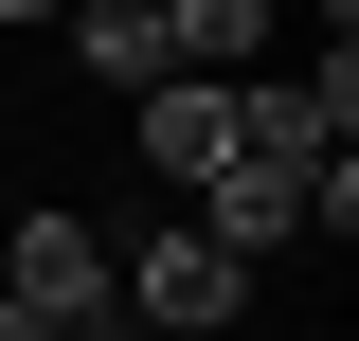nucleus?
<instances>
[{
	"mask_svg": "<svg viewBox=\"0 0 359 341\" xmlns=\"http://www.w3.org/2000/svg\"><path fill=\"white\" fill-rule=\"evenodd\" d=\"M0 305H36L54 341H108L126 323V288H108V234H90V215H0Z\"/></svg>",
	"mask_w": 359,
	"mask_h": 341,
	"instance_id": "nucleus-1",
	"label": "nucleus"
},
{
	"mask_svg": "<svg viewBox=\"0 0 359 341\" xmlns=\"http://www.w3.org/2000/svg\"><path fill=\"white\" fill-rule=\"evenodd\" d=\"M108 288H126V323H144V341H216L233 305H252V269H233L216 234H180V215H162L144 252H108Z\"/></svg>",
	"mask_w": 359,
	"mask_h": 341,
	"instance_id": "nucleus-2",
	"label": "nucleus"
},
{
	"mask_svg": "<svg viewBox=\"0 0 359 341\" xmlns=\"http://www.w3.org/2000/svg\"><path fill=\"white\" fill-rule=\"evenodd\" d=\"M144 162H162L180 198H198V180L233 162V90H198V72H162V90H144Z\"/></svg>",
	"mask_w": 359,
	"mask_h": 341,
	"instance_id": "nucleus-3",
	"label": "nucleus"
},
{
	"mask_svg": "<svg viewBox=\"0 0 359 341\" xmlns=\"http://www.w3.org/2000/svg\"><path fill=\"white\" fill-rule=\"evenodd\" d=\"M72 54H90V90H162V18L144 0H72Z\"/></svg>",
	"mask_w": 359,
	"mask_h": 341,
	"instance_id": "nucleus-4",
	"label": "nucleus"
},
{
	"mask_svg": "<svg viewBox=\"0 0 359 341\" xmlns=\"http://www.w3.org/2000/svg\"><path fill=\"white\" fill-rule=\"evenodd\" d=\"M0 18H18V36H36V18H72V0H0Z\"/></svg>",
	"mask_w": 359,
	"mask_h": 341,
	"instance_id": "nucleus-5",
	"label": "nucleus"
},
{
	"mask_svg": "<svg viewBox=\"0 0 359 341\" xmlns=\"http://www.w3.org/2000/svg\"><path fill=\"white\" fill-rule=\"evenodd\" d=\"M0 341H54V323H36V305H0Z\"/></svg>",
	"mask_w": 359,
	"mask_h": 341,
	"instance_id": "nucleus-6",
	"label": "nucleus"
},
{
	"mask_svg": "<svg viewBox=\"0 0 359 341\" xmlns=\"http://www.w3.org/2000/svg\"><path fill=\"white\" fill-rule=\"evenodd\" d=\"M108 341H144V323H108Z\"/></svg>",
	"mask_w": 359,
	"mask_h": 341,
	"instance_id": "nucleus-7",
	"label": "nucleus"
}]
</instances>
